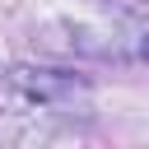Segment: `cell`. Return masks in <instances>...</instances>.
I'll return each instance as SVG.
<instances>
[{
	"mask_svg": "<svg viewBox=\"0 0 149 149\" xmlns=\"http://www.w3.org/2000/svg\"><path fill=\"white\" fill-rule=\"evenodd\" d=\"M47 56L84 61H144L149 56V5L140 0H56L37 14L33 37Z\"/></svg>",
	"mask_w": 149,
	"mask_h": 149,
	"instance_id": "cell-1",
	"label": "cell"
},
{
	"mask_svg": "<svg viewBox=\"0 0 149 149\" xmlns=\"http://www.w3.org/2000/svg\"><path fill=\"white\" fill-rule=\"evenodd\" d=\"M84 116L88 88L65 70L14 65L0 79V149H42Z\"/></svg>",
	"mask_w": 149,
	"mask_h": 149,
	"instance_id": "cell-2",
	"label": "cell"
}]
</instances>
